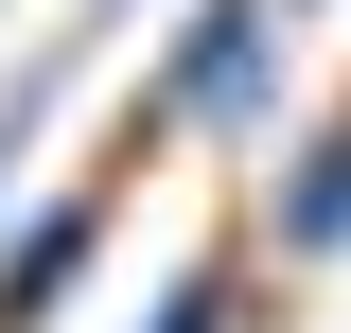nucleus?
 Returning <instances> with one entry per match:
<instances>
[{
    "label": "nucleus",
    "instance_id": "nucleus-1",
    "mask_svg": "<svg viewBox=\"0 0 351 333\" xmlns=\"http://www.w3.org/2000/svg\"><path fill=\"white\" fill-rule=\"evenodd\" d=\"M263 53H281V0H193V36L158 53L141 123H228V106L263 88Z\"/></svg>",
    "mask_w": 351,
    "mask_h": 333
},
{
    "label": "nucleus",
    "instance_id": "nucleus-2",
    "mask_svg": "<svg viewBox=\"0 0 351 333\" xmlns=\"http://www.w3.org/2000/svg\"><path fill=\"white\" fill-rule=\"evenodd\" d=\"M88 246H106V193H53L18 246H0V333H53L71 316V281H88Z\"/></svg>",
    "mask_w": 351,
    "mask_h": 333
},
{
    "label": "nucleus",
    "instance_id": "nucleus-3",
    "mask_svg": "<svg viewBox=\"0 0 351 333\" xmlns=\"http://www.w3.org/2000/svg\"><path fill=\"white\" fill-rule=\"evenodd\" d=\"M334 246H351V123L316 140V158H299V193H281V263H334Z\"/></svg>",
    "mask_w": 351,
    "mask_h": 333
},
{
    "label": "nucleus",
    "instance_id": "nucleus-4",
    "mask_svg": "<svg viewBox=\"0 0 351 333\" xmlns=\"http://www.w3.org/2000/svg\"><path fill=\"white\" fill-rule=\"evenodd\" d=\"M158 333H246V263H193V281L158 298Z\"/></svg>",
    "mask_w": 351,
    "mask_h": 333
},
{
    "label": "nucleus",
    "instance_id": "nucleus-5",
    "mask_svg": "<svg viewBox=\"0 0 351 333\" xmlns=\"http://www.w3.org/2000/svg\"><path fill=\"white\" fill-rule=\"evenodd\" d=\"M281 18H299V0H281Z\"/></svg>",
    "mask_w": 351,
    "mask_h": 333
}]
</instances>
